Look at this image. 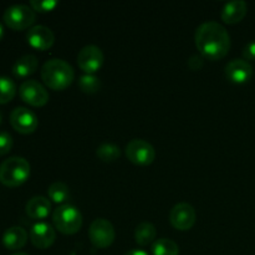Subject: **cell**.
<instances>
[{"label": "cell", "instance_id": "cell-9", "mask_svg": "<svg viewBox=\"0 0 255 255\" xmlns=\"http://www.w3.org/2000/svg\"><path fill=\"white\" fill-rule=\"evenodd\" d=\"M104 52L96 45H86L77 55V65L85 74L94 75L99 71L104 65Z\"/></svg>", "mask_w": 255, "mask_h": 255}, {"label": "cell", "instance_id": "cell-6", "mask_svg": "<svg viewBox=\"0 0 255 255\" xmlns=\"http://www.w3.org/2000/svg\"><path fill=\"white\" fill-rule=\"evenodd\" d=\"M89 238L96 248H109L116 238V232L110 221L105 218H97L89 228Z\"/></svg>", "mask_w": 255, "mask_h": 255}, {"label": "cell", "instance_id": "cell-21", "mask_svg": "<svg viewBox=\"0 0 255 255\" xmlns=\"http://www.w3.org/2000/svg\"><path fill=\"white\" fill-rule=\"evenodd\" d=\"M47 194H49V198L51 199L54 203L62 204L65 202L69 201L70 198V189L62 182H54L51 186L47 189Z\"/></svg>", "mask_w": 255, "mask_h": 255}, {"label": "cell", "instance_id": "cell-29", "mask_svg": "<svg viewBox=\"0 0 255 255\" xmlns=\"http://www.w3.org/2000/svg\"><path fill=\"white\" fill-rule=\"evenodd\" d=\"M125 255H148L144 251H139V249H132V251L127 252Z\"/></svg>", "mask_w": 255, "mask_h": 255}, {"label": "cell", "instance_id": "cell-28", "mask_svg": "<svg viewBox=\"0 0 255 255\" xmlns=\"http://www.w3.org/2000/svg\"><path fill=\"white\" fill-rule=\"evenodd\" d=\"M203 64H204V57L199 56V55H193V56H191V59L188 60V66L191 67L192 70H194V71H197V70H201L202 67H203Z\"/></svg>", "mask_w": 255, "mask_h": 255}, {"label": "cell", "instance_id": "cell-16", "mask_svg": "<svg viewBox=\"0 0 255 255\" xmlns=\"http://www.w3.org/2000/svg\"><path fill=\"white\" fill-rule=\"evenodd\" d=\"M248 11V5L243 0H234L227 2L222 9V20L226 24H237L246 17Z\"/></svg>", "mask_w": 255, "mask_h": 255}, {"label": "cell", "instance_id": "cell-12", "mask_svg": "<svg viewBox=\"0 0 255 255\" xmlns=\"http://www.w3.org/2000/svg\"><path fill=\"white\" fill-rule=\"evenodd\" d=\"M30 241L39 249H47L56 241V231L45 222H37L30 229Z\"/></svg>", "mask_w": 255, "mask_h": 255}, {"label": "cell", "instance_id": "cell-22", "mask_svg": "<svg viewBox=\"0 0 255 255\" xmlns=\"http://www.w3.org/2000/svg\"><path fill=\"white\" fill-rule=\"evenodd\" d=\"M16 95V85L10 77L0 76V105L9 104Z\"/></svg>", "mask_w": 255, "mask_h": 255}, {"label": "cell", "instance_id": "cell-10", "mask_svg": "<svg viewBox=\"0 0 255 255\" xmlns=\"http://www.w3.org/2000/svg\"><path fill=\"white\" fill-rule=\"evenodd\" d=\"M10 125L21 134H30L36 131L39 126L37 116L26 107H16L10 114Z\"/></svg>", "mask_w": 255, "mask_h": 255}, {"label": "cell", "instance_id": "cell-2", "mask_svg": "<svg viewBox=\"0 0 255 255\" xmlns=\"http://www.w3.org/2000/svg\"><path fill=\"white\" fill-rule=\"evenodd\" d=\"M41 79L49 89L62 91L75 80L74 67L62 59H50L42 65Z\"/></svg>", "mask_w": 255, "mask_h": 255}, {"label": "cell", "instance_id": "cell-19", "mask_svg": "<svg viewBox=\"0 0 255 255\" xmlns=\"http://www.w3.org/2000/svg\"><path fill=\"white\" fill-rule=\"evenodd\" d=\"M156 236V227L152 223H149V222H142V223H139L138 226H137L136 231H134V239H136V243L141 247L153 244Z\"/></svg>", "mask_w": 255, "mask_h": 255}, {"label": "cell", "instance_id": "cell-15", "mask_svg": "<svg viewBox=\"0 0 255 255\" xmlns=\"http://www.w3.org/2000/svg\"><path fill=\"white\" fill-rule=\"evenodd\" d=\"M25 212L27 217L34 221H42L49 217L51 212V202L42 196H35L27 201L25 206Z\"/></svg>", "mask_w": 255, "mask_h": 255}, {"label": "cell", "instance_id": "cell-1", "mask_svg": "<svg viewBox=\"0 0 255 255\" xmlns=\"http://www.w3.org/2000/svg\"><path fill=\"white\" fill-rule=\"evenodd\" d=\"M194 42L204 59L217 61L231 49V36L226 27L217 21L202 22L194 34Z\"/></svg>", "mask_w": 255, "mask_h": 255}, {"label": "cell", "instance_id": "cell-11", "mask_svg": "<svg viewBox=\"0 0 255 255\" xmlns=\"http://www.w3.org/2000/svg\"><path fill=\"white\" fill-rule=\"evenodd\" d=\"M197 219L196 211L189 203H178L171 209L169 213V222L177 231L186 232L192 229Z\"/></svg>", "mask_w": 255, "mask_h": 255}, {"label": "cell", "instance_id": "cell-3", "mask_svg": "<svg viewBox=\"0 0 255 255\" xmlns=\"http://www.w3.org/2000/svg\"><path fill=\"white\" fill-rule=\"evenodd\" d=\"M31 167L24 157H9L0 164V183L5 187L15 188L29 179Z\"/></svg>", "mask_w": 255, "mask_h": 255}, {"label": "cell", "instance_id": "cell-31", "mask_svg": "<svg viewBox=\"0 0 255 255\" xmlns=\"http://www.w3.org/2000/svg\"><path fill=\"white\" fill-rule=\"evenodd\" d=\"M12 255H29L27 253H22V252H19V253H15V254H12Z\"/></svg>", "mask_w": 255, "mask_h": 255}, {"label": "cell", "instance_id": "cell-7", "mask_svg": "<svg viewBox=\"0 0 255 255\" xmlns=\"http://www.w3.org/2000/svg\"><path fill=\"white\" fill-rule=\"evenodd\" d=\"M126 156L137 166H148L156 158V149L146 139L134 138L126 146Z\"/></svg>", "mask_w": 255, "mask_h": 255}, {"label": "cell", "instance_id": "cell-4", "mask_svg": "<svg viewBox=\"0 0 255 255\" xmlns=\"http://www.w3.org/2000/svg\"><path fill=\"white\" fill-rule=\"evenodd\" d=\"M54 226L60 233L72 236L76 234L82 227V214L71 204H62L57 207L52 214Z\"/></svg>", "mask_w": 255, "mask_h": 255}, {"label": "cell", "instance_id": "cell-27", "mask_svg": "<svg viewBox=\"0 0 255 255\" xmlns=\"http://www.w3.org/2000/svg\"><path fill=\"white\" fill-rule=\"evenodd\" d=\"M243 57L246 61H255V41L249 42L244 46Z\"/></svg>", "mask_w": 255, "mask_h": 255}, {"label": "cell", "instance_id": "cell-26", "mask_svg": "<svg viewBox=\"0 0 255 255\" xmlns=\"http://www.w3.org/2000/svg\"><path fill=\"white\" fill-rule=\"evenodd\" d=\"M12 148V137L9 132L0 131V156H5Z\"/></svg>", "mask_w": 255, "mask_h": 255}, {"label": "cell", "instance_id": "cell-13", "mask_svg": "<svg viewBox=\"0 0 255 255\" xmlns=\"http://www.w3.org/2000/svg\"><path fill=\"white\" fill-rule=\"evenodd\" d=\"M27 44L34 49L45 51L49 50L55 42V35L50 27L44 25H35L29 29L26 34Z\"/></svg>", "mask_w": 255, "mask_h": 255}, {"label": "cell", "instance_id": "cell-17", "mask_svg": "<svg viewBox=\"0 0 255 255\" xmlns=\"http://www.w3.org/2000/svg\"><path fill=\"white\" fill-rule=\"evenodd\" d=\"M27 232L22 227H10L2 234V244L7 251H19L26 244Z\"/></svg>", "mask_w": 255, "mask_h": 255}, {"label": "cell", "instance_id": "cell-32", "mask_svg": "<svg viewBox=\"0 0 255 255\" xmlns=\"http://www.w3.org/2000/svg\"><path fill=\"white\" fill-rule=\"evenodd\" d=\"M1 121H2V115L1 112H0V124H1Z\"/></svg>", "mask_w": 255, "mask_h": 255}, {"label": "cell", "instance_id": "cell-30", "mask_svg": "<svg viewBox=\"0 0 255 255\" xmlns=\"http://www.w3.org/2000/svg\"><path fill=\"white\" fill-rule=\"evenodd\" d=\"M2 37H4V26H2V24L0 22V41L2 40Z\"/></svg>", "mask_w": 255, "mask_h": 255}, {"label": "cell", "instance_id": "cell-23", "mask_svg": "<svg viewBox=\"0 0 255 255\" xmlns=\"http://www.w3.org/2000/svg\"><path fill=\"white\" fill-rule=\"evenodd\" d=\"M96 156L104 162H114L121 156V149L115 143H102L100 144L96 151Z\"/></svg>", "mask_w": 255, "mask_h": 255}, {"label": "cell", "instance_id": "cell-18", "mask_svg": "<svg viewBox=\"0 0 255 255\" xmlns=\"http://www.w3.org/2000/svg\"><path fill=\"white\" fill-rule=\"evenodd\" d=\"M39 66V60L35 55L26 54L19 57L12 65V74L16 77H27L34 74Z\"/></svg>", "mask_w": 255, "mask_h": 255}, {"label": "cell", "instance_id": "cell-8", "mask_svg": "<svg viewBox=\"0 0 255 255\" xmlns=\"http://www.w3.org/2000/svg\"><path fill=\"white\" fill-rule=\"evenodd\" d=\"M20 99L25 104L34 107H42L49 102V92L42 84L36 80H26L19 87Z\"/></svg>", "mask_w": 255, "mask_h": 255}, {"label": "cell", "instance_id": "cell-5", "mask_svg": "<svg viewBox=\"0 0 255 255\" xmlns=\"http://www.w3.org/2000/svg\"><path fill=\"white\" fill-rule=\"evenodd\" d=\"M2 20L7 27L20 31V30L31 27V25L36 20V12L29 5L15 4L5 10Z\"/></svg>", "mask_w": 255, "mask_h": 255}, {"label": "cell", "instance_id": "cell-20", "mask_svg": "<svg viewBox=\"0 0 255 255\" xmlns=\"http://www.w3.org/2000/svg\"><path fill=\"white\" fill-rule=\"evenodd\" d=\"M151 251L153 255H178L179 247L172 239L161 238L154 241Z\"/></svg>", "mask_w": 255, "mask_h": 255}, {"label": "cell", "instance_id": "cell-14", "mask_svg": "<svg viewBox=\"0 0 255 255\" xmlns=\"http://www.w3.org/2000/svg\"><path fill=\"white\" fill-rule=\"evenodd\" d=\"M226 76L234 84H246L253 76V66L243 59H234L226 66Z\"/></svg>", "mask_w": 255, "mask_h": 255}, {"label": "cell", "instance_id": "cell-24", "mask_svg": "<svg viewBox=\"0 0 255 255\" xmlns=\"http://www.w3.org/2000/svg\"><path fill=\"white\" fill-rule=\"evenodd\" d=\"M79 87L85 94H96L101 89V81H100V79L96 75L85 74L80 76Z\"/></svg>", "mask_w": 255, "mask_h": 255}, {"label": "cell", "instance_id": "cell-25", "mask_svg": "<svg viewBox=\"0 0 255 255\" xmlns=\"http://www.w3.org/2000/svg\"><path fill=\"white\" fill-rule=\"evenodd\" d=\"M57 5H59L57 0H31L30 1V6L32 7V10L39 12L52 11Z\"/></svg>", "mask_w": 255, "mask_h": 255}]
</instances>
